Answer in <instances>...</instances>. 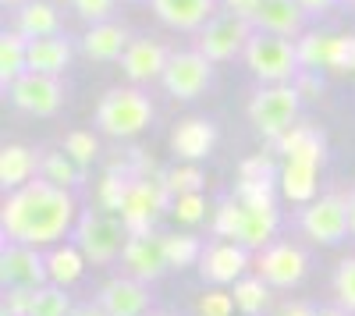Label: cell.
Instances as JSON below:
<instances>
[{"instance_id": "obj_1", "label": "cell", "mask_w": 355, "mask_h": 316, "mask_svg": "<svg viewBox=\"0 0 355 316\" xmlns=\"http://www.w3.org/2000/svg\"><path fill=\"white\" fill-rule=\"evenodd\" d=\"M75 199L71 188H61L46 178H33L28 185L8 192L0 210V231L8 242L25 245H57L68 231H75Z\"/></svg>"}, {"instance_id": "obj_2", "label": "cell", "mask_w": 355, "mask_h": 316, "mask_svg": "<svg viewBox=\"0 0 355 316\" xmlns=\"http://www.w3.org/2000/svg\"><path fill=\"white\" fill-rule=\"evenodd\" d=\"M153 121V100L139 85H117L107 89L96 103V128L107 139H135Z\"/></svg>"}, {"instance_id": "obj_3", "label": "cell", "mask_w": 355, "mask_h": 316, "mask_svg": "<svg viewBox=\"0 0 355 316\" xmlns=\"http://www.w3.org/2000/svg\"><path fill=\"white\" fill-rule=\"evenodd\" d=\"M242 61L249 68L252 78L274 85V82H295L302 75L299 64V46H295L291 36H277V33H259L252 28V36L245 43Z\"/></svg>"}, {"instance_id": "obj_4", "label": "cell", "mask_w": 355, "mask_h": 316, "mask_svg": "<svg viewBox=\"0 0 355 316\" xmlns=\"http://www.w3.org/2000/svg\"><path fill=\"white\" fill-rule=\"evenodd\" d=\"M299 110H302V93L295 89V82H274V85H259L249 96V121L252 128L277 142L284 132L299 125Z\"/></svg>"}, {"instance_id": "obj_5", "label": "cell", "mask_w": 355, "mask_h": 316, "mask_svg": "<svg viewBox=\"0 0 355 316\" xmlns=\"http://www.w3.org/2000/svg\"><path fill=\"white\" fill-rule=\"evenodd\" d=\"M171 207V192L164 182V170H150V175H135L128 199L121 207V224L128 227V235H146L157 227V217Z\"/></svg>"}, {"instance_id": "obj_6", "label": "cell", "mask_w": 355, "mask_h": 316, "mask_svg": "<svg viewBox=\"0 0 355 316\" xmlns=\"http://www.w3.org/2000/svg\"><path fill=\"white\" fill-rule=\"evenodd\" d=\"M299 227L302 235L316 245H338L341 238L352 235V224H348V195H320L313 203L302 207L299 213Z\"/></svg>"}, {"instance_id": "obj_7", "label": "cell", "mask_w": 355, "mask_h": 316, "mask_svg": "<svg viewBox=\"0 0 355 316\" xmlns=\"http://www.w3.org/2000/svg\"><path fill=\"white\" fill-rule=\"evenodd\" d=\"M160 82L174 100H199L214 82V61L202 50H178L167 57Z\"/></svg>"}, {"instance_id": "obj_8", "label": "cell", "mask_w": 355, "mask_h": 316, "mask_svg": "<svg viewBox=\"0 0 355 316\" xmlns=\"http://www.w3.org/2000/svg\"><path fill=\"white\" fill-rule=\"evenodd\" d=\"M125 238H128V227L110 220V217H103V213L85 210L75 220V245L85 252V260L96 263V267L110 263L114 256H121Z\"/></svg>"}, {"instance_id": "obj_9", "label": "cell", "mask_w": 355, "mask_h": 316, "mask_svg": "<svg viewBox=\"0 0 355 316\" xmlns=\"http://www.w3.org/2000/svg\"><path fill=\"white\" fill-rule=\"evenodd\" d=\"M249 36H252V21L231 15V11H220L196 33V50H202L214 64L234 61V57L245 53Z\"/></svg>"}, {"instance_id": "obj_10", "label": "cell", "mask_w": 355, "mask_h": 316, "mask_svg": "<svg viewBox=\"0 0 355 316\" xmlns=\"http://www.w3.org/2000/svg\"><path fill=\"white\" fill-rule=\"evenodd\" d=\"M8 96L21 114L33 118H53L64 103V85L61 75H40V71H25L15 85H8Z\"/></svg>"}, {"instance_id": "obj_11", "label": "cell", "mask_w": 355, "mask_h": 316, "mask_svg": "<svg viewBox=\"0 0 355 316\" xmlns=\"http://www.w3.org/2000/svg\"><path fill=\"white\" fill-rule=\"evenodd\" d=\"M46 281H50L46 252H40V245L4 238V249H0V284L4 288H43Z\"/></svg>"}, {"instance_id": "obj_12", "label": "cell", "mask_w": 355, "mask_h": 316, "mask_svg": "<svg viewBox=\"0 0 355 316\" xmlns=\"http://www.w3.org/2000/svg\"><path fill=\"white\" fill-rule=\"evenodd\" d=\"M256 274L270 284V288H291V284H299L309 270V260L299 245L291 242H270L256 249V260H252Z\"/></svg>"}, {"instance_id": "obj_13", "label": "cell", "mask_w": 355, "mask_h": 316, "mask_svg": "<svg viewBox=\"0 0 355 316\" xmlns=\"http://www.w3.org/2000/svg\"><path fill=\"white\" fill-rule=\"evenodd\" d=\"M249 252L242 242H231V238H217L202 249L199 256V274L202 281H210V284H234L239 277H245L249 270Z\"/></svg>"}, {"instance_id": "obj_14", "label": "cell", "mask_w": 355, "mask_h": 316, "mask_svg": "<svg viewBox=\"0 0 355 316\" xmlns=\"http://www.w3.org/2000/svg\"><path fill=\"white\" fill-rule=\"evenodd\" d=\"M121 263L132 277L139 281H157L167 270V256H164V242L157 231H146V235H128L125 249H121Z\"/></svg>"}, {"instance_id": "obj_15", "label": "cell", "mask_w": 355, "mask_h": 316, "mask_svg": "<svg viewBox=\"0 0 355 316\" xmlns=\"http://www.w3.org/2000/svg\"><path fill=\"white\" fill-rule=\"evenodd\" d=\"M96 302H100L110 316H146V313H150V302H153V299H150L146 281L125 274V277L107 281L103 288H100V295H96Z\"/></svg>"}, {"instance_id": "obj_16", "label": "cell", "mask_w": 355, "mask_h": 316, "mask_svg": "<svg viewBox=\"0 0 355 316\" xmlns=\"http://www.w3.org/2000/svg\"><path fill=\"white\" fill-rule=\"evenodd\" d=\"M153 15L178 28V33H199V28L210 21L214 15H220V0H150Z\"/></svg>"}, {"instance_id": "obj_17", "label": "cell", "mask_w": 355, "mask_h": 316, "mask_svg": "<svg viewBox=\"0 0 355 316\" xmlns=\"http://www.w3.org/2000/svg\"><path fill=\"white\" fill-rule=\"evenodd\" d=\"M306 11L299 0H263L252 15V28L259 33H277V36H291L299 40L302 36V25H306Z\"/></svg>"}, {"instance_id": "obj_18", "label": "cell", "mask_w": 355, "mask_h": 316, "mask_svg": "<svg viewBox=\"0 0 355 316\" xmlns=\"http://www.w3.org/2000/svg\"><path fill=\"white\" fill-rule=\"evenodd\" d=\"M167 50L157 43V40H132L128 50L121 53V71L132 78V82H150V78H160L164 68H167Z\"/></svg>"}, {"instance_id": "obj_19", "label": "cell", "mask_w": 355, "mask_h": 316, "mask_svg": "<svg viewBox=\"0 0 355 316\" xmlns=\"http://www.w3.org/2000/svg\"><path fill=\"white\" fill-rule=\"evenodd\" d=\"M128 43H132L128 28L117 25V21H96V25H89L85 36H82V50H85L89 61H121Z\"/></svg>"}, {"instance_id": "obj_20", "label": "cell", "mask_w": 355, "mask_h": 316, "mask_svg": "<svg viewBox=\"0 0 355 316\" xmlns=\"http://www.w3.org/2000/svg\"><path fill=\"white\" fill-rule=\"evenodd\" d=\"M75 57V46L68 36H40V40H28V71H40V75H64L68 64Z\"/></svg>"}, {"instance_id": "obj_21", "label": "cell", "mask_w": 355, "mask_h": 316, "mask_svg": "<svg viewBox=\"0 0 355 316\" xmlns=\"http://www.w3.org/2000/svg\"><path fill=\"white\" fill-rule=\"evenodd\" d=\"M40 164H43V153H36V150L18 146V142L4 146L0 150V185H4V192H15L33 178H40Z\"/></svg>"}, {"instance_id": "obj_22", "label": "cell", "mask_w": 355, "mask_h": 316, "mask_svg": "<svg viewBox=\"0 0 355 316\" xmlns=\"http://www.w3.org/2000/svg\"><path fill=\"white\" fill-rule=\"evenodd\" d=\"M214 142H217V128L206 118H189V121H182L171 132V150L182 160H192V164L210 153Z\"/></svg>"}, {"instance_id": "obj_23", "label": "cell", "mask_w": 355, "mask_h": 316, "mask_svg": "<svg viewBox=\"0 0 355 316\" xmlns=\"http://www.w3.org/2000/svg\"><path fill=\"white\" fill-rule=\"evenodd\" d=\"M316 185H320V164L284 157V167H281V192L291 199V203H302V207L313 203V199H316Z\"/></svg>"}, {"instance_id": "obj_24", "label": "cell", "mask_w": 355, "mask_h": 316, "mask_svg": "<svg viewBox=\"0 0 355 316\" xmlns=\"http://www.w3.org/2000/svg\"><path fill=\"white\" fill-rule=\"evenodd\" d=\"M11 28H18L25 40L57 36L61 33V15H57V8L46 4V0H28V4H21L15 11V25Z\"/></svg>"}, {"instance_id": "obj_25", "label": "cell", "mask_w": 355, "mask_h": 316, "mask_svg": "<svg viewBox=\"0 0 355 316\" xmlns=\"http://www.w3.org/2000/svg\"><path fill=\"white\" fill-rule=\"evenodd\" d=\"M277 153L281 157H295V160H313V164H323L327 150H323V132H316L313 125H295L291 132H284L277 142Z\"/></svg>"}, {"instance_id": "obj_26", "label": "cell", "mask_w": 355, "mask_h": 316, "mask_svg": "<svg viewBox=\"0 0 355 316\" xmlns=\"http://www.w3.org/2000/svg\"><path fill=\"white\" fill-rule=\"evenodd\" d=\"M28 71V40L18 28H4L0 36V85H15Z\"/></svg>"}, {"instance_id": "obj_27", "label": "cell", "mask_w": 355, "mask_h": 316, "mask_svg": "<svg viewBox=\"0 0 355 316\" xmlns=\"http://www.w3.org/2000/svg\"><path fill=\"white\" fill-rule=\"evenodd\" d=\"M85 263H89L85 252H82L75 242H71V245H68V242H64V245L57 242V245L46 252V274H50L53 284H75V281L85 274Z\"/></svg>"}, {"instance_id": "obj_28", "label": "cell", "mask_w": 355, "mask_h": 316, "mask_svg": "<svg viewBox=\"0 0 355 316\" xmlns=\"http://www.w3.org/2000/svg\"><path fill=\"white\" fill-rule=\"evenodd\" d=\"M277 235V207L270 210H256V207H245V217H242V231L234 242H242L245 249H263L270 245Z\"/></svg>"}, {"instance_id": "obj_29", "label": "cell", "mask_w": 355, "mask_h": 316, "mask_svg": "<svg viewBox=\"0 0 355 316\" xmlns=\"http://www.w3.org/2000/svg\"><path fill=\"white\" fill-rule=\"evenodd\" d=\"M164 242V256H167V267L171 270H185L192 263H199L202 256V242L189 231H174V235H160Z\"/></svg>"}, {"instance_id": "obj_30", "label": "cell", "mask_w": 355, "mask_h": 316, "mask_svg": "<svg viewBox=\"0 0 355 316\" xmlns=\"http://www.w3.org/2000/svg\"><path fill=\"white\" fill-rule=\"evenodd\" d=\"M234 306H239L245 316H259L270 302V292H266V281L256 274V277H239L234 281Z\"/></svg>"}, {"instance_id": "obj_31", "label": "cell", "mask_w": 355, "mask_h": 316, "mask_svg": "<svg viewBox=\"0 0 355 316\" xmlns=\"http://www.w3.org/2000/svg\"><path fill=\"white\" fill-rule=\"evenodd\" d=\"M40 178L61 185V188H71V185H78V178H82V167H78L68 153H43Z\"/></svg>"}, {"instance_id": "obj_32", "label": "cell", "mask_w": 355, "mask_h": 316, "mask_svg": "<svg viewBox=\"0 0 355 316\" xmlns=\"http://www.w3.org/2000/svg\"><path fill=\"white\" fill-rule=\"evenodd\" d=\"M295 46H299V64H302V71H323V68H327L331 36H323V33H302L299 40H295Z\"/></svg>"}, {"instance_id": "obj_33", "label": "cell", "mask_w": 355, "mask_h": 316, "mask_svg": "<svg viewBox=\"0 0 355 316\" xmlns=\"http://www.w3.org/2000/svg\"><path fill=\"white\" fill-rule=\"evenodd\" d=\"M75 302L68 299V292L61 288V284H43V288L36 292V302H33V316H71Z\"/></svg>"}, {"instance_id": "obj_34", "label": "cell", "mask_w": 355, "mask_h": 316, "mask_svg": "<svg viewBox=\"0 0 355 316\" xmlns=\"http://www.w3.org/2000/svg\"><path fill=\"white\" fill-rule=\"evenodd\" d=\"M242 217H245V203L239 195L234 199H224V203L217 207V213H214V231H217V238H239V231H242Z\"/></svg>"}, {"instance_id": "obj_35", "label": "cell", "mask_w": 355, "mask_h": 316, "mask_svg": "<svg viewBox=\"0 0 355 316\" xmlns=\"http://www.w3.org/2000/svg\"><path fill=\"white\" fill-rule=\"evenodd\" d=\"M164 182H167L171 199H174V195H185V192H202V185H206L202 170H199L192 160H185L182 167H171V170H164Z\"/></svg>"}, {"instance_id": "obj_36", "label": "cell", "mask_w": 355, "mask_h": 316, "mask_svg": "<svg viewBox=\"0 0 355 316\" xmlns=\"http://www.w3.org/2000/svg\"><path fill=\"white\" fill-rule=\"evenodd\" d=\"M334 299L345 313H355V256L341 260L334 270Z\"/></svg>"}, {"instance_id": "obj_37", "label": "cell", "mask_w": 355, "mask_h": 316, "mask_svg": "<svg viewBox=\"0 0 355 316\" xmlns=\"http://www.w3.org/2000/svg\"><path fill=\"white\" fill-rule=\"evenodd\" d=\"M281 182H249V178H239V199L245 207H256V210H270L274 207V188Z\"/></svg>"}, {"instance_id": "obj_38", "label": "cell", "mask_w": 355, "mask_h": 316, "mask_svg": "<svg viewBox=\"0 0 355 316\" xmlns=\"http://www.w3.org/2000/svg\"><path fill=\"white\" fill-rule=\"evenodd\" d=\"M64 153H68L78 167L93 164V160H96V153H100L96 135H93V132H68V135H64Z\"/></svg>"}, {"instance_id": "obj_39", "label": "cell", "mask_w": 355, "mask_h": 316, "mask_svg": "<svg viewBox=\"0 0 355 316\" xmlns=\"http://www.w3.org/2000/svg\"><path fill=\"white\" fill-rule=\"evenodd\" d=\"M171 213L182 220V224H199L202 217H206V199H202V192H185V195H174L171 199Z\"/></svg>"}, {"instance_id": "obj_40", "label": "cell", "mask_w": 355, "mask_h": 316, "mask_svg": "<svg viewBox=\"0 0 355 316\" xmlns=\"http://www.w3.org/2000/svg\"><path fill=\"white\" fill-rule=\"evenodd\" d=\"M239 178H249V182H281V167L274 164V157L256 153V157L242 160V167H239Z\"/></svg>"}, {"instance_id": "obj_41", "label": "cell", "mask_w": 355, "mask_h": 316, "mask_svg": "<svg viewBox=\"0 0 355 316\" xmlns=\"http://www.w3.org/2000/svg\"><path fill=\"white\" fill-rule=\"evenodd\" d=\"M327 68H334V71H355V36H331Z\"/></svg>"}, {"instance_id": "obj_42", "label": "cell", "mask_w": 355, "mask_h": 316, "mask_svg": "<svg viewBox=\"0 0 355 316\" xmlns=\"http://www.w3.org/2000/svg\"><path fill=\"white\" fill-rule=\"evenodd\" d=\"M40 288H4V316H33Z\"/></svg>"}, {"instance_id": "obj_43", "label": "cell", "mask_w": 355, "mask_h": 316, "mask_svg": "<svg viewBox=\"0 0 355 316\" xmlns=\"http://www.w3.org/2000/svg\"><path fill=\"white\" fill-rule=\"evenodd\" d=\"M234 309H239L234 306V295L224 292V288H214L199 299V316H231Z\"/></svg>"}, {"instance_id": "obj_44", "label": "cell", "mask_w": 355, "mask_h": 316, "mask_svg": "<svg viewBox=\"0 0 355 316\" xmlns=\"http://www.w3.org/2000/svg\"><path fill=\"white\" fill-rule=\"evenodd\" d=\"M114 4H117V0H71V11H75L82 21L96 25V21H107V18H110Z\"/></svg>"}, {"instance_id": "obj_45", "label": "cell", "mask_w": 355, "mask_h": 316, "mask_svg": "<svg viewBox=\"0 0 355 316\" xmlns=\"http://www.w3.org/2000/svg\"><path fill=\"white\" fill-rule=\"evenodd\" d=\"M295 89L302 93V100H306V96H320V93H323V78H320V71H302L299 78H295Z\"/></svg>"}, {"instance_id": "obj_46", "label": "cell", "mask_w": 355, "mask_h": 316, "mask_svg": "<svg viewBox=\"0 0 355 316\" xmlns=\"http://www.w3.org/2000/svg\"><path fill=\"white\" fill-rule=\"evenodd\" d=\"M220 4H224V11H231V15H239V18L252 21V15H256V8L263 4V0H220Z\"/></svg>"}, {"instance_id": "obj_47", "label": "cell", "mask_w": 355, "mask_h": 316, "mask_svg": "<svg viewBox=\"0 0 355 316\" xmlns=\"http://www.w3.org/2000/svg\"><path fill=\"white\" fill-rule=\"evenodd\" d=\"M299 4H302L306 15H327V11L338 4V0H299Z\"/></svg>"}, {"instance_id": "obj_48", "label": "cell", "mask_w": 355, "mask_h": 316, "mask_svg": "<svg viewBox=\"0 0 355 316\" xmlns=\"http://www.w3.org/2000/svg\"><path fill=\"white\" fill-rule=\"evenodd\" d=\"M277 316H320V309H313L309 302H291V306H284Z\"/></svg>"}, {"instance_id": "obj_49", "label": "cell", "mask_w": 355, "mask_h": 316, "mask_svg": "<svg viewBox=\"0 0 355 316\" xmlns=\"http://www.w3.org/2000/svg\"><path fill=\"white\" fill-rule=\"evenodd\" d=\"M71 316H110L100 302H82V306H75L71 309Z\"/></svg>"}, {"instance_id": "obj_50", "label": "cell", "mask_w": 355, "mask_h": 316, "mask_svg": "<svg viewBox=\"0 0 355 316\" xmlns=\"http://www.w3.org/2000/svg\"><path fill=\"white\" fill-rule=\"evenodd\" d=\"M348 224H352V235H355V188L348 192Z\"/></svg>"}, {"instance_id": "obj_51", "label": "cell", "mask_w": 355, "mask_h": 316, "mask_svg": "<svg viewBox=\"0 0 355 316\" xmlns=\"http://www.w3.org/2000/svg\"><path fill=\"white\" fill-rule=\"evenodd\" d=\"M0 4H4V8H11V11H18L21 4H28V0H0Z\"/></svg>"}, {"instance_id": "obj_52", "label": "cell", "mask_w": 355, "mask_h": 316, "mask_svg": "<svg viewBox=\"0 0 355 316\" xmlns=\"http://www.w3.org/2000/svg\"><path fill=\"white\" fill-rule=\"evenodd\" d=\"M320 316H348V313H345V309H341V306H338V309H323V313H320Z\"/></svg>"}, {"instance_id": "obj_53", "label": "cell", "mask_w": 355, "mask_h": 316, "mask_svg": "<svg viewBox=\"0 0 355 316\" xmlns=\"http://www.w3.org/2000/svg\"><path fill=\"white\" fill-rule=\"evenodd\" d=\"M146 316H171V313H153V309H150V313H146Z\"/></svg>"}, {"instance_id": "obj_54", "label": "cell", "mask_w": 355, "mask_h": 316, "mask_svg": "<svg viewBox=\"0 0 355 316\" xmlns=\"http://www.w3.org/2000/svg\"><path fill=\"white\" fill-rule=\"evenodd\" d=\"M348 4H355V0H348Z\"/></svg>"}]
</instances>
